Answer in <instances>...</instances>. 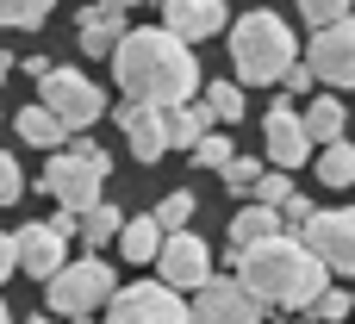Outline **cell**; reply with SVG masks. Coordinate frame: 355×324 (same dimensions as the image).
<instances>
[{
	"instance_id": "obj_39",
	"label": "cell",
	"mask_w": 355,
	"mask_h": 324,
	"mask_svg": "<svg viewBox=\"0 0 355 324\" xmlns=\"http://www.w3.org/2000/svg\"><path fill=\"white\" fill-rule=\"evenodd\" d=\"M25 324H62V318H50V312H37V318H25Z\"/></svg>"
},
{
	"instance_id": "obj_16",
	"label": "cell",
	"mask_w": 355,
	"mask_h": 324,
	"mask_svg": "<svg viewBox=\"0 0 355 324\" xmlns=\"http://www.w3.org/2000/svg\"><path fill=\"white\" fill-rule=\"evenodd\" d=\"M125 31H131V25H125V12H119V6H106V0H100V6H81V19H75V44H81L87 56H112Z\"/></svg>"
},
{
	"instance_id": "obj_1",
	"label": "cell",
	"mask_w": 355,
	"mask_h": 324,
	"mask_svg": "<svg viewBox=\"0 0 355 324\" xmlns=\"http://www.w3.org/2000/svg\"><path fill=\"white\" fill-rule=\"evenodd\" d=\"M112 81L125 87V106H187L200 94V56L193 44L168 37L162 25H131L112 50Z\"/></svg>"
},
{
	"instance_id": "obj_29",
	"label": "cell",
	"mask_w": 355,
	"mask_h": 324,
	"mask_svg": "<svg viewBox=\"0 0 355 324\" xmlns=\"http://www.w3.org/2000/svg\"><path fill=\"white\" fill-rule=\"evenodd\" d=\"M218 175H225V194H250V187H256V175H262V162H256V156H231Z\"/></svg>"
},
{
	"instance_id": "obj_28",
	"label": "cell",
	"mask_w": 355,
	"mask_h": 324,
	"mask_svg": "<svg viewBox=\"0 0 355 324\" xmlns=\"http://www.w3.org/2000/svg\"><path fill=\"white\" fill-rule=\"evenodd\" d=\"M312 212H318V206H312V200H306V194L293 187V194H287V200L275 206V219H281V237H300V225H306Z\"/></svg>"
},
{
	"instance_id": "obj_37",
	"label": "cell",
	"mask_w": 355,
	"mask_h": 324,
	"mask_svg": "<svg viewBox=\"0 0 355 324\" xmlns=\"http://www.w3.org/2000/svg\"><path fill=\"white\" fill-rule=\"evenodd\" d=\"M6 75H12V50H0V81H6Z\"/></svg>"
},
{
	"instance_id": "obj_34",
	"label": "cell",
	"mask_w": 355,
	"mask_h": 324,
	"mask_svg": "<svg viewBox=\"0 0 355 324\" xmlns=\"http://www.w3.org/2000/svg\"><path fill=\"white\" fill-rule=\"evenodd\" d=\"M69 150H75V156H81V162H100V169H106V175H112V156H106V150H100V144H94V137H69Z\"/></svg>"
},
{
	"instance_id": "obj_6",
	"label": "cell",
	"mask_w": 355,
	"mask_h": 324,
	"mask_svg": "<svg viewBox=\"0 0 355 324\" xmlns=\"http://www.w3.org/2000/svg\"><path fill=\"white\" fill-rule=\"evenodd\" d=\"M300 244L324 275H355V206H331V212L318 206L300 225Z\"/></svg>"
},
{
	"instance_id": "obj_25",
	"label": "cell",
	"mask_w": 355,
	"mask_h": 324,
	"mask_svg": "<svg viewBox=\"0 0 355 324\" xmlns=\"http://www.w3.org/2000/svg\"><path fill=\"white\" fill-rule=\"evenodd\" d=\"M56 12V0H0V25L6 31H31V25H44Z\"/></svg>"
},
{
	"instance_id": "obj_24",
	"label": "cell",
	"mask_w": 355,
	"mask_h": 324,
	"mask_svg": "<svg viewBox=\"0 0 355 324\" xmlns=\"http://www.w3.org/2000/svg\"><path fill=\"white\" fill-rule=\"evenodd\" d=\"M318 181L324 187H355V144L349 137H337V144L318 150Z\"/></svg>"
},
{
	"instance_id": "obj_36",
	"label": "cell",
	"mask_w": 355,
	"mask_h": 324,
	"mask_svg": "<svg viewBox=\"0 0 355 324\" xmlns=\"http://www.w3.org/2000/svg\"><path fill=\"white\" fill-rule=\"evenodd\" d=\"M19 268V256H12V231H0V281Z\"/></svg>"
},
{
	"instance_id": "obj_32",
	"label": "cell",
	"mask_w": 355,
	"mask_h": 324,
	"mask_svg": "<svg viewBox=\"0 0 355 324\" xmlns=\"http://www.w3.org/2000/svg\"><path fill=\"white\" fill-rule=\"evenodd\" d=\"M19 194H25L19 156H12V150H0V206H19Z\"/></svg>"
},
{
	"instance_id": "obj_23",
	"label": "cell",
	"mask_w": 355,
	"mask_h": 324,
	"mask_svg": "<svg viewBox=\"0 0 355 324\" xmlns=\"http://www.w3.org/2000/svg\"><path fill=\"white\" fill-rule=\"evenodd\" d=\"M12 131H19L31 150H62V144H69V131H62V125H56L44 106H25V112L12 119Z\"/></svg>"
},
{
	"instance_id": "obj_11",
	"label": "cell",
	"mask_w": 355,
	"mask_h": 324,
	"mask_svg": "<svg viewBox=\"0 0 355 324\" xmlns=\"http://www.w3.org/2000/svg\"><path fill=\"white\" fill-rule=\"evenodd\" d=\"M268 312L256 306V293L237 281V275H218V281H206L200 293H193V306H187V324H262Z\"/></svg>"
},
{
	"instance_id": "obj_5",
	"label": "cell",
	"mask_w": 355,
	"mask_h": 324,
	"mask_svg": "<svg viewBox=\"0 0 355 324\" xmlns=\"http://www.w3.org/2000/svg\"><path fill=\"white\" fill-rule=\"evenodd\" d=\"M37 94H44L37 106H44L69 137H75V131H87V125H100V112H106V87H100V81H87L81 69H56V62H50V75L37 81Z\"/></svg>"
},
{
	"instance_id": "obj_31",
	"label": "cell",
	"mask_w": 355,
	"mask_h": 324,
	"mask_svg": "<svg viewBox=\"0 0 355 324\" xmlns=\"http://www.w3.org/2000/svg\"><path fill=\"white\" fill-rule=\"evenodd\" d=\"M193 162H200V169H225V162H231V137H225V131H206V137L193 144Z\"/></svg>"
},
{
	"instance_id": "obj_2",
	"label": "cell",
	"mask_w": 355,
	"mask_h": 324,
	"mask_svg": "<svg viewBox=\"0 0 355 324\" xmlns=\"http://www.w3.org/2000/svg\"><path fill=\"white\" fill-rule=\"evenodd\" d=\"M237 281L256 293L262 312H306V306L331 287V275L306 256L300 237H268V244L243 250V256H237Z\"/></svg>"
},
{
	"instance_id": "obj_9",
	"label": "cell",
	"mask_w": 355,
	"mask_h": 324,
	"mask_svg": "<svg viewBox=\"0 0 355 324\" xmlns=\"http://www.w3.org/2000/svg\"><path fill=\"white\" fill-rule=\"evenodd\" d=\"M106 324H187V300L162 281H137V287H112Z\"/></svg>"
},
{
	"instance_id": "obj_40",
	"label": "cell",
	"mask_w": 355,
	"mask_h": 324,
	"mask_svg": "<svg viewBox=\"0 0 355 324\" xmlns=\"http://www.w3.org/2000/svg\"><path fill=\"white\" fill-rule=\"evenodd\" d=\"M262 324H300V318H293V312H281V318H262Z\"/></svg>"
},
{
	"instance_id": "obj_4",
	"label": "cell",
	"mask_w": 355,
	"mask_h": 324,
	"mask_svg": "<svg viewBox=\"0 0 355 324\" xmlns=\"http://www.w3.org/2000/svg\"><path fill=\"white\" fill-rule=\"evenodd\" d=\"M112 268L100 256H81V262H62L50 281H44V300H50V318H94L106 300H112Z\"/></svg>"
},
{
	"instance_id": "obj_12",
	"label": "cell",
	"mask_w": 355,
	"mask_h": 324,
	"mask_svg": "<svg viewBox=\"0 0 355 324\" xmlns=\"http://www.w3.org/2000/svg\"><path fill=\"white\" fill-rule=\"evenodd\" d=\"M262 156H268L281 175L300 169V162H312V137H306V125H300V112H293L287 100H275L268 119H262Z\"/></svg>"
},
{
	"instance_id": "obj_38",
	"label": "cell",
	"mask_w": 355,
	"mask_h": 324,
	"mask_svg": "<svg viewBox=\"0 0 355 324\" xmlns=\"http://www.w3.org/2000/svg\"><path fill=\"white\" fill-rule=\"evenodd\" d=\"M106 6H119V12H131V6H144V0H106Z\"/></svg>"
},
{
	"instance_id": "obj_8",
	"label": "cell",
	"mask_w": 355,
	"mask_h": 324,
	"mask_svg": "<svg viewBox=\"0 0 355 324\" xmlns=\"http://www.w3.org/2000/svg\"><path fill=\"white\" fill-rule=\"evenodd\" d=\"M300 62L312 69L318 87H355V12H343L337 25H318L306 37V56Z\"/></svg>"
},
{
	"instance_id": "obj_3",
	"label": "cell",
	"mask_w": 355,
	"mask_h": 324,
	"mask_svg": "<svg viewBox=\"0 0 355 324\" xmlns=\"http://www.w3.org/2000/svg\"><path fill=\"white\" fill-rule=\"evenodd\" d=\"M293 62H300V37H293V25L281 12L256 6L243 19H231V69H237V81L275 87Z\"/></svg>"
},
{
	"instance_id": "obj_35",
	"label": "cell",
	"mask_w": 355,
	"mask_h": 324,
	"mask_svg": "<svg viewBox=\"0 0 355 324\" xmlns=\"http://www.w3.org/2000/svg\"><path fill=\"white\" fill-rule=\"evenodd\" d=\"M281 87H287V94H312L318 81H312V69H306V62H293V69L281 75Z\"/></svg>"
},
{
	"instance_id": "obj_14",
	"label": "cell",
	"mask_w": 355,
	"mask_h": 324,
	"mask_svg": "<svg viewBox=\"0 0 355 324\" xmlns=\"http://www.w3.org/2000/svg\"><path fill=\"white\" fill-rule=\"evenodd\" d=\"M12 256H19V268H25L31 281H50V275L69 262V237H56L50 225H19V231H12Z\"/></svg>"
},
{
	"instance_id": "obj_30",
	"label": "cell",
	"mask_w": 355,
	"mask_h": 324,
	"mask_svg": "<svg viewBox=\"0 0 355 324\" xmlns=\"http://www.w3.org/2000/svg\"><path fill=\"white\" fill-rule=\"evenodd\" d=\"M287 194H293V181H287L281 169H262V175H256V187H250V200H256V206H281Z\"/></svg>"
},
{
	"instance_id": "obj_13",
	"label": "cell",
	"mask_w": 355,
	"mask_h": 324,
	"mask_svg": "<svg viewBox=\"0 0 355 324\" xmlns=\"http://www.w3.org/2000/svg\"><path fill=\"white\" fill-rule=\"evenodd\" d=\"M162 6V31L181 37V44H200V37H218L225 31V0H156Z\"/></svg>"
},
{
	"instance_id": "obj_15",
	"label": "cell",
	"mask_w": 355,
	"mask_h": 324,
	"mask_svg": "<svg viewBox=\"0 0 355 324\" xmlns=\"http://www.w3.org/2000/svg\"><path fill=\"white\" fill-rule=\"evenodd\" d=\"M119 131H125V150L137 162H162L168 156V131H162L156 106H119Z\"/></svg>"
},
{
	"instance_id": "obj_21",
	"label": "cell",
	"mask_w": 355,
	"mask_h": 324,
	"mask_svg": "<svg viewBox=\"0 0 355 324\" xmlns=\"http://www.w3.org/2000/svg\"><path fill=\"white\" fill-rule=\"evenodd\" d=\"M200 87H206V100H200V106H206V119H212V125H237V119L250 112V100H243V87H237V81H225V75H218V81H200Z\"/></svg>"
},
{
	"instance_id": "obj_33",
	"label": "cell",
	"mask_w": 355,
	"mask_h": 324,
	"mask_svg": "<svg viewBox=\"0 0 355 324\" xmlns=\"http://www.w3.org/2000/svg\"><path fill=\"white\" fill-rule=\"evenodd\" d=\"M300 12H306V25L318 31V25H337L343 12H349V0H293Z\"/></svg>"
},
{
	"instance_id": "obj_41",
	"label": "cell",
	"mask_w": 355,
	"mask_h": 324,
	"mask_svg": "<svg viewBox=\"0 0 355 324\" xmlns=\"http://www.w3.org/2000/svg\"><path fill=\"white\" fill-rule=\"evenodd\" d=\"M0 324H12V312H6V300H0Z\"/></svg>"
},
{
	"instance_id": "obj_18",
	"label": "cell",
	"mask_w": 355,
	"mask_h": 324,
	"mask_svg": "<svg viewBox=\"0 0 355 324\" xmlns=\"http://www.w3.org/2000/svg\"><path fill=\"white\" fill-rule=\"evenodd\" d=\"M162 131H168V150H193V144L212 131V119H206L200 100H187V106H168V112H162Z\"/></svg>"
},
{
	"instance_id": "obj_10",
	"label": "cell",
	"mask_w": 355,
	"mask_h": 324,
	"mask_svg": "<svg viewBox=\"0 0 355 324\" xmlns=\"http://www.w3.org/2000/svg\"><path fill=\"white\" fill-rule=\"evenodd\" d=\"M156 275H162V287H175V293H200V287L212 281V250H206V237L168 231L162 250H156Z\"/></svg>"
},
{
	"instance_id": "obj_22",
	"label": "cell",
	"mask_w": 355,
	"mask_h": 324,
	"mask_svg": "<svg viewBox=\"0 0 355 324\" xmlns=\"http://www.w3.org/2000/svg\"><path fill=\"white\" fill-rule=\"evenodd\" d=\"M119 225H125V212H119L112 200H100V206H87V212L75 219V237L100 256V244H112V237H119Z\"/></svg>"
},
{
	"instance_id": "obj_7",
	"label": "cell",
	"mask_w": 355,
	"mask_h": 324,
	"mask_svg": "<svg viewBox=\"0 0 355 324\" xmlns=\"http://www.w3.org/2000/svg\"><path fill=\"white\" fill-rule=\"evenodd\" d=\"M37 187H44L62 212H75V219H81L87 206H100V200H106V194H100V187H106V169H100V162H81L75 150H50V162H44V181H37Z\"/></svg>"
},
{
	"instance_id": "obj_27",
	"label": "cell",
	"mask_w": 355,
	"mask_h": 324,
	"mask_svg": "<svg viewBox=\"0 0 355 324\" xmlns=\"http://www.w3.org/2000/svg\"><path fill=\"white\" fill-rule=\"evenodd\" d=\"M150 219L162 225V237H168V231H187V219H193V194H187V187H175V194H162V206H156Z\"/></svg>"
},
{
	"instance_id": "obj_20",
	"label": "cell",
	"mask_w": 355,
	"mask_h": 324,
	"mask_svg": "<svg viewBox=\"0 0 355 324\" xmlns=\"http://www.w3.org/2000/svg\"><path fill=\"white\" fill-rule=\"evenodd\" d=\"M112 244L125 250V262H156V250H162V225H156L150 212H144V219H125Z\"/></svg>"
},
{
	"instance_id": "obj_26",
	"label": "cell",
	"mask_w": 355,
	"mask_h": 324,
	"mask_svg": "<svg viewBox=\"0 0 355 324\" xmlns=\"http://www.w3.org/2000/svg\"><path fill=\"white\" fill-rule=\"evenodd\" d=\"M306 312H312V324H349L355 293H349V287H324V293H318V300H312Z\"/></svg>"
},
{
	"instance_id": "obj_19",
	"label": "cell",
	"mask_w": 355,
	"mask_h": 324,
	"mask_svg": "<svg viewBox=\"0 0 355 324\" xmlns=\"http://www.w3.org/2000/svg\"><path fill=\"white\" fill-rule=\"evenodd\" d=\"M268 237H281L275 206H243V212L231 219V250H256V244H268Z\"/></svg>"
},
{
	"instance_id": "obj_17",
	"label": "cell",
	"mask_w": 355,
	"mask_h": 324,
	"mask_svg": "<svg viewBox=\"0 0 355 324\" xmlns=\"http://www.w3.org/2000/svg\"><path fill=\"white\" fill-rule=\"evenodd\" d=\"M300 125H306V137H312V150H318V144H337V137H343L349 112H343L337 94H312V106L300 112Z\"/></svg>"
}]
</instances>
